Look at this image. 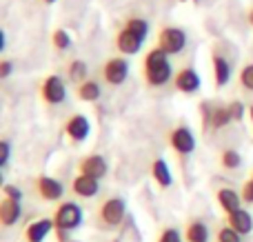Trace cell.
<instances>
[{
    "label": "cell",
    "mask_w": 253,
    "mask_h": 242,
    "mask_svg": "<svg viewBox=\"0 0 253 242\" xmlns=\"http://www.w3.org/2000/svg\"><path fill=\"white\" fill-rule=\"evenodd\" d=\"M144 40L147 38H142L140 34H135L133 29L123 27V29L118 31V36H116V47H118V51L123 53V56H135V53L142 49Z\"/></svg>",
    "instance_id": "cell-9"
},
{
    "label": "cell",
    "mask_w": 253,
    "mask_h": 242,
    "mask_svg": "<svg viewBox=\"0 0 253 242\" xmlns=\"http://www.w3.org/2000/svg\"><path fill=\"white\" fill-rule=\"evenodd\" d=\"M229 116H231V120L233 122H240L242 118H245V105H242L240 100H233V102H229Z\"/></svg>",
    "instance_id": "cell-27"
},
{
    "label": "cell",
    "mask_w": 253,
    "mask_h": 242,
    "mask_svg": "<svg viewBox=\"0 0 253 242\" xmlns=\"http://www.w3.org/2000/svg\"><path fill=\"white\" fill-rule=\"evenodd\" d=\"M249 116H251V120H253V105L249 107Z\"/></svg>",
    "instance_id": "cell-36"
},
{
    "label": "cell",
    "mask_w": 253,
    "mask_h": 242,
    "mask_svg": "<svg viewBox=\"0 0 253 242\" xmlns=\"http://www.w3.org/2000/svg\"><path fill=\"white\" fill-rule=\"evenodd\" d=\"M173 2H187V0H173Z\"/></svg>",
    "instance_id": "cell-37"
},
{
    "label": "cell",
    "mask_w": 253,
    "mask_h": 242,
    "mask_svg": "<svg viewBox=\"0 0 253 242\" xmlns=\"http://www.w3.org/2000/svg\"><path fill=\"white\" fill-rule=\"evenodd\" d=\"M2 196L4 198H11V200H22V191L18 189L16 185H4L2 187Z\"/></svg>",
    "instance_id": "cell-31"
},
{
    "label": "cell",
    "mask_w": 253,
    "mask_h": 242,
    "mask_svg": "<svg viewBox=\"0 0 253 242\" xmlns=\"http://www.w3.org/2000/svg\"><path fill=\"white\" fill-rule=\"evenodd\" d=\"M200 84H202L200 74H198L193 67H182V69L173 76V87L178 89L180 93H187V96L196 93L198 89H200Z\"/></svg>",
    "instance_id": "cell-11"
},
{
    "label": "cell",
    "mask_w": 253,
    "mask_h": 242,
    "mask_svg": "<svg viewBox=\"0 0 253 242\" xmlns=\"http://www.w3.org/2000/svg\"><path fill=\"white\" fill-rule=\"evenodd\" d=\"M156 47L162 49L165 53H169V56H178V53L184 51V47H187V31L180 29V27H162L160 31H158V38H156Z\"/></svg>",
    "instance_id": "cell-2"
},
{
    "label": "cell",
    "mask_w": 253,
    "mask_h": 242,
    "mask_svg": "<svg viewBox=\"0 0 253 242\" xmlns=\"http://www.w3.org/2000/svg\"><path fill=\"white\" fill-rule=\"evenodd\" d=\"M251 180H253V176H251Z\"/></svg>",
    "instance_id": "cell-38"
},
{
    "label": "cell",
    "mask_w": 253,
    "mask_h": 242,
    "mask_svg": "<svg viewBox=\"0 0 253 242\" xmlns=\"http://www.w3.org/2000/svg\"><path fill=\"white\" fill-rule=\"evenodd\" d=\"M242 200L245 202H253V180H247L245 187H242Z\"/></svg>",
    "instance_id": "cell-33"
},
{
    "label": "cell",
    "mask_w": 253,
    "mask_h": 242,
    "mask_svg": "<svg viewBox=\"0 0 253 242\" xmlns=\"http://www.w3.org/2000/svg\"><path fill=\"white\" fill-rule=\"evenodd\" d=\"M87 74H89V69H87V62L84 60H71V65L67 67V76H69L71 82H78V84L84 82Z\"/></svg>",
    "instance_id": "cell-23"
},
{
    "label": "cell",
    "mask_w": 253,
    "mask_h": 242,
    "mask_svg": "<svg viewBox=\"0 0 253 242\" xmlns=\"http://www.w3.org/2000/svg\"><path fill=\"white\" fill-rule=\"evenodd\" d=\"M9 156H11V145H9V140H2L0 142V167H7Z\"/></svg>",
    "instance_id": "cell-30"
},
{
    "label": "cell",
    "mask_w": 253,
    "mask_h": 242,
    "mask_svg": "<svg viewBox=\"0 0 253 242\" xmlns=\"http://www.w3.org/2000/svg\"><path fill=\"white\" fill-rule=\"evenodd\" d=\"M22 216V207L20 200H11V198H2L0 202V225L2 227H13Z\"/></svg>",
    "instance_id": "cell-15"
},
{
    "label": "cell",
    "mask_w": 253,
    "mask_h": 242,
    "mask_svg": "<svg viewBox=\"0 0 253 242\" xmlns=\"http://www.w3.org/2000/svg\"><path fill=\"white\" fill-rule=\"evenodd\" d=\"M220 164H222L224 169H240L242 156L238 154L236 149H224L222 156H220Z\"/></svg>",
    "instance_id": "cell-25"
},
{
    "label": "cell",
    "mask_w": 253,
    "mask_h": 242,
    "mask_svg": "<svg viewBox=\"0 0 253 242\" xmlns=\"http://www.w3.org/2000/svg\"><path fill=\"white\" fill-rule=\"evenodd\" d=\"M218 202L227 213H233V211H238V209H242V194L229 189V187L227 189H220L218 191Z\"/></svg>",
    "instance_id": "cell-20"
},
{
    "label": "cell",
    "mask_w": 253,
    "mask_h": 242,
    "mask_svg": "<svg viewBox=\"0 0 253 242\" xmlns=\"http://www.w3.org/2000/svg\"><path fill=\"white\" fill-rule=\"evenodd\" d=\"M211 67H213L215 87L222 89L224 84H229V80H231V62H229V58L222 56L220 51H213L211 53Z\"/></svg>",
    "instance_id": "cell-13"
},
{
    "label": "cell",
    "mask_w": 253,
    "mask_h": 242,
    "mask_svg": "<svg viewBox=\"0 0 253 242\" xmlns=\"http://www.w3.org/2000/svg\"><path fill=\"white\" fill-rule=\"evenodd\" d=\"M11 71H13V62L11 60H0V78L7 80L9 76H11Z\"/></svg>",
    "instance_id": "cell-32"
},
{
    "label": "cell",
    "mask_w": 253,
    "mask_h": 242,
    "mask_svg": "<svg viewBox=\"0 0 253 242\" xmlns=\"http://www.w3.org/2000/svg\"><path fill=\"white\" fill-rule=\"evenodd\" d=\"M83 222V209L76 202H62L53 213V227L56 231H74Z\"/></svg>",
    "instance_id": "cell-3"
},
{
    "label": "cell",
    "mask_w": 253,
    "mask_h": 242,
    "mask_svg": "<svg viewBox=\"0 0 253 242\" xmlns=\"http://www.w3.org/2000/svg\"><path fill=\"white\" fill-rule=\"evenodd\" d=\"M169 145H171V149H173L178 156L187 158V156H191L193 151H196V136H193V131L189 127L180 124V127L171 129Z\"/></svg>",
    "instance_id": "cell-6"
},
{
    "label": "cell",
    "mask_w": 253,
    "mask_h": 242,
    "mask_svg": "<svg viewBox=\"0 0 253 242\" xmlns=\"http://www.w3.org/2000/svg\"><path fill=\"white\" fill-rule=\"evenodd\" d=\"M129 78V60L126 56H116L102 65V80L111 87H120Z\"/></svg>",
    "instance_id": "cell-4"
},
{
    "label": "cell",
    "mask_w": 253,
    "mask_h": 242,
    "mask_svg": "<svg viewBox=\"0 0 253 242\" xmlns=\"http://www.w3.org/2000/svg\"><path fill=\"white\" fill-rule=\"evenodd\" d=\"M205 118H207V124L213 129H222V127H227L229 122H233L231 116H229V107H211L209 111H207V107H205Z\"/></svg>",
    "instance_id": "cell-19"
},
{
    "label": "cell",
    "mask_w": 253,
    "mask_h": 242,
    "mask_svg": "<svg viewBox=\"0 0 253 242\" xmlns=\"http://www.w3.org/2000/svg\"><path fill=\"white\" fill-rule=\"evenodd\" d=\"M76 93H78V98H80L83 102H96L98 98L102 96V87H100V82H98V80L87 78L84 82L78 84Z\"/></svg>",
    "instance_id": "cell-21"
},
{
    "label": "cell",
    "mask_w": 253,
    "mask_h": 242,
    "mask_svg": "<svg viewBox=\"0 0 253 242\" xmlns=\"http://www.w3.org/2000/svg\"><path fill=\"white\" fill-rule=\"evenodd\" d=\"M42 2H47V4H53V2H58V0H42Z\"/></svg>",
    "instance_id": "cell-35"
},
{
    "label": "cell",
    "mask_w": 253,
    "mask_h": 242,
    "mask_svg": "<svg viewBox=\"0 0 253 242\" xmlns=\"http://www.w3.org/2000/svg\"><path fill=\"white\" fill-rule=\"evenodd\" d=\"M65 133H67V138H69L71 142L80 145V142H84L89 138V133H91V122H89L87 116L74 114L65 122Z\"/></svg>",
    "instance_id": "cell-8"
},
{
    "label": "cell",
    "mask_w": 253,
    "mask_h": 242,
    "mask_svg": "<svg viewBox=\"0 0 253 242\" xmlns=\"http://www.w3.org/2000/svg\"><path fill=\"white\" fill-rule=\"evenodd\" d=\"M53 227V218H40V220H34L29 227L25 229V240L27 242H44L49 234H51Z\"/></svg>",
    "instance_id": "cell-14"
},
{
    "label": "cell",
    "mask_w": 253,
    "mask_h": 242,
    "mask_svg": "<svg viewBox=\"0 0 253 242\" xmlns=\"http://www.w3.org/2000/svg\"><path fill=\"white\" fill-rule=\"evenodd\" d=\"M78 169H80V173H84V176L100 180V178L107 176V171H109V164H107V160L102 158L100 154H91V156H84V158L80 160Z\"/></svg>",
    "instance_id": "cell-12"
},
{
    "label": "cell",
    "mask_w": 253,
    "mask_h": 242,
    "mask_svg": "<svg viewBox=\"0 0 253 242\" xmlns=\"http://www.w3.org/2000/svg\"><path fill=\"white\" fill-rule=\"evenodd\" d=\"M125 213H126L125 200L123 198H109L100 204L98 216H100V220L105 227H118L120 222L125 220Z\"/></svg>",
    "instance_id": "cell-7"
},
{
    "label": "cell",
    "mask_w": 253,
    "mask_h": 242,
    "mask_svg": "<svg viewBox=\"0 0 253 242\" xmlns=\"http://www.w3.org/2000/svg\"><path fill=\"white\" fill-rule=\"evenodd\" d=\"M227 222L231 229H236L240 236H249L253 231V218L247 209H238L233 213H227Z\"/></svg>",
    "instance_id": "cell-17"
},
{
    "label": "cell",
    "mask_w": 253,
    "mask_h": 242,
    "mask_svg": "<svg viewBox=\"0 0 253 242\" xmlns=\"http://www.w3.org/2000/svg\"><path fill=\"white\" fill-rule=\"evenodd\" d=\"M71 189H74V194L80 196V198H93V196L100 191V182H98L96 178L78 173V176L74 178V182H71Z\"/></svg>",
    "instance_id": "cell-16"
},
{
    "label": "cell",
    "mask_w": 253,
    "mask_h": 242,
    "mask_svg": "<svg viewBox=\"0 0 253 242\" xmlns=\"http://www.w3.org/2000/svg\"><path fill=\"white\" fill-rule=\"evenodd\" d=\"M242 236L238 234L236 229H231V227H222V229L218 231V242H240Z\"/></svg>",
    "instance_id": "cell-28"
},
{
    "label": "cell",
    "mask_w": 253,
    "mask_h": 242,
    "mask_svg": "<svg viewBox=\"0 0 253 242\" xmlns=\"http://www.w3.org/2000/svg\"><path fill=\"white\" fill-rule=\"evenodd\" d=\"M158 242H182V236H180L178 229H173V227H167V229H162L160 238Z\"/></svg>",
    "instance_id": "cell-29"
},
{
    "label": "cell",
    "mask_w": 253,
    "mask_h": 242,
    "mask_svg": "<svg viewBox=\"0 0 253 242\" xmlns=\"http://www.w3.org/2000/svg\"><path fill=\"white\" fill-rule=\"evenodd\" d=\"M240 87L247 89V91L253 93V62H249V65H245L240 69Z\"/></svg>",
    "instance_id": "cell-26"
},
{
    "label": "cell",
    "mask_w": 253,
    "mask_h": 242,
    "mask_svg": "<svg viewBox=\"0 0 253 242\" xmlns=\"http://www.w3.org/2000/svg\"><path fill=\"white\" fill-rule=\"evenodd\" d=\"M40 96H42V100L47 102V105H62V102L67 100L65 80L56 74L47 76V78L42 80V84H40Z\"/></svg>",
    "instance_id": "cell-5"
},
{
    "label": "cell",
    "mask_w": 253,
    "mask_h": 242,
    "mask_svg": "<svg viewBox=\"0 0 253 242\" xmlns=\"http://www.w3.org/2000/svg\"><path fill=\"white\" fill-rule=\"evenodd\" d=\"M36 191H38V196L42 200H47V202H58V200L65 196V187H62V182L56 180V178H51V176H38L36 178Z\"/></svg>",
    "instance_id": "cell-10"
},
{
    "label": "cell",
    "mask_w": 253,
    "mask_h": 242,
    "mask_svg": "<svg viewBox=\"0 0 253 242\" xmlns=\"http://www.w3.org/2000/svg\"><path fill=\"white\" fill-rule=\"evenodd\" d=\"M142 71H144V80H147L149 87H165L175 76L171 60H169V53H165L158 47L147 51L144 62H142Z\"/></svg>",
    "instance_id": "cell-1"
},
{
    "label": "cell",
    "mask_w": 253,
    "mask_h": 242,
    "mask_svg": "<svg viewBox=\"0 0 253 242\" xmlns=\"http://www.w3.org/2000/svg\"><path fill=\"white\" fill-rule=\"evenodd\" d=\"M151 176L153 180H156V185L160 187V189H169L171 185H173V176H171V169L169 164H167V160L162 158H156L151 164Z\"/></svg>",
    "instance_id": "cell-18"
},
{
    "label": "cell",
    "mask_w": 253,
    "mask_h": 242,
    "mask_svg": "<svg viewBox=\"0 0 253 242\" xmlns=\"http://www.w3.org/2000/svg\"><path fill=\"white\" fill-rule=\"evenodd\" d=\"M184 240L187 242H209V229L205 222H191L184 231Z\"/></svg>",
    "instance_id": "cell-22"
},
{
    "label": "cell",
    "mask_w": 253,
    "mask_h": 242,
    "mask_svg": "<svg viewBox=\"0 0 253 242\" xmlns=\"http://www.w3.org/2000/svg\"><path fill=\"white\" fill-rule=\"evenodd\" d=\"M249 22H251V25H253V9H251V11H249Z\"/></svg>",
    "instance_id": "cell-34"
},
{
    "label": "cell",
    "mask_w": 253,
    "mask_h": 242,
    "mask_svg": "<svg viewBox=\"0 0 253 242\" xmlns=\"http://www.w3.org/2000/svg\"><path fill=\"white\" fill-rule=\"evenodd\" d=\"M51 44L58 49V51H67V49H71L74 40H71V36L67 34L65 29H56L51 34Z\"/></svg>",
    "instance_id": "cell-24"
}]
</instances>
